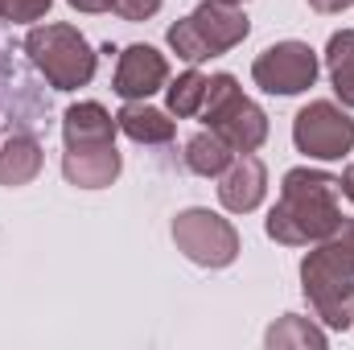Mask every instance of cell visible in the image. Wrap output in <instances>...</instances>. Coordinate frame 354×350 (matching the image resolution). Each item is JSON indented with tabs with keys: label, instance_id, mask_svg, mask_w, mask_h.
<instances>
[{
	"label": "cell",
	"instance_id": "obj_1",
	"mask_svg": "<svg viewBox=\"0 0 354 350\" xmlns=\"http://www.w3.org/2000/svg\"><path fill=\"white\" fill-rule=\"evenodd\" d=\"M338 177L322 169H288L280 181V202L268 214V235L284 248H309L326 243L342 231V210H338Z\"/></svg>",
	"mask_w": 354,
	"mask_h": 350
},
{
	"label": "cell",
	"instance_id": "obj_2",
	"mask_svg": "<svg viewBox=\"0 0 354 350\" xmlns=\"http://www.w3.org/2000/svg\"><path fill=\"white\" fill-rule=\"evenodd\" d=\"M301 288L313 305V313L330 330H346L354 322V260L342 239H326L317 252L301 264Z\"/></svg>",
	"mask_w": 354,
	"mask_h": 350
},
{
	"label": "cell",
	"instance_id": "obj_3",
	"mask_svg": "<svg viewBox=\"0 0 354 350\" xmlns=\"http://www.w3.org/2000/svg\"><path fill=\"white\" fill-rule=\"evenodd\" d=\"M252 33V21L243 17L239 4L227 0H202L185 21H177L169 29V46L181 62L198 66L206 58H218L227 50H235L243 37Z\"/></svg>",
	"mask_w": 354,
	"mask_h": 350
},
{
	"label": "cell",
	"instance_id": "obj_4",
	"mask_svg": "<svg viewBox=\"0 0 354 350\" xmlns=\"http://www.w3.org/2000/svg\"><path fill=\"white\" fill-rule=\"evenodd\" d=\"M206 128L231 145V153H256L268 140V116L239 91L235 75H214L206 79V99L202 111Z\"/></svg>",
	"mask_w": 354,
	"mask_h": 350
},
{
	"label": "cell",
	"instance_id": "obj_5",
	"mask_svg": "<svg viewBox=\"0 0 354 350\" xmlns=\"http://www.w3.org/2000/svg\"><path fill=\"white\" fill-rule=\"evenodd\" d=\"M25 50L37 62V71L50 79L54 91L87 87L95 79V50L87 46V37L75 25H62V21L37 25V29H29Z\"/></svg>",
	"mask_w": 354,
	"mask_h": 350
},
{
	"label": "cell",
	"instance_id": "obj_6",
	"mask_svg": "<svg viewBox=\"0 0 354 350\" xmlns=\"http://www.w3.org/2000/svg\"><path fill=\"white\" fill-rule=\"evenodd\" d=\"M174 243L202 268H227L239 256V231L223 214L202 206H189L174 219Z\"/></svg>",
	"mask_w": 354,
	"mask_h": 350
},
{
	"label": "cell",
	"instance_id": "obj_7",
	"mask_svg": "<svg viewBox=\"0 0 354 350\" xmlns=\"http://www.w3.org/2000/svg\"><path fill=\"white\" fill-rule=\"evenodd\" d=\"M292 140L313 161H338L354 153V120L330 99H313L292 120Z\"/></svg>",
	"mask_w": 354,
	"mask_h": 350
},
{
	"label": "cell",
	"instance_id": "obj_8",
	"mask_svg": "<svg viewBox=\"0 0 354 350\" xmlns=\"http://www.w3.org/2000/svg\"><path fill=\"white\" fill-rule=\"evenodd\" d=\"M317 54L305 42H276L252 62V79L268 95H301L317 83Z\"/></svg>",
	"mask_w": 354,
	"mask_h": 350
},
{
	"label": "cell",
	"instance_id": "obj_9",
	"mask_svg": "<svg viewBox=\"0 0 354 350\" xmlns=\"http://www.w3.org/2000/svg\"><path fill=\"white\" fill-rule=\"evenodd\" d=\"M169 83V62L165 54H157L153 46H128L120 54V66H115V83L111 91L120 99H149Z\"/></svg>",
	"mask_w": 354,
	"mask_h": 350
},
{
	"label": "cell",
	"instance_id": "obj_10",
	"mask_svg": "<svg viewBox=\"0 0 354 350\" xmlns=\"http://www.w3.org/2000/svg\"><path fill=\"white\" fill-rule=\"evenodd\" d=\"M268 194V169L260 157H252V153H239L231 165H227V174L218 181V202L231 210V214H248V210H256L260 202H264Z\"/></svg>",
	"mask_w": 354,
	"mask_h": 350
},
{
	"label": "cell",
	"instance_id": "obj_11",
	"mask_svg": "<svg viewBox=\"0 0 354 350\" xmlns=\"http://www.w3.org/2000/svg\"><path fill=\"white\" fill-rule=\"evenodd\" d=\"M120 153L115 145H87V149H66L62 157V177L79 190H103L120 177Z\"/></svg>",
	"mask_w": 354,
	"mask_h": 350
},
{
	"label": "cell",
	"instance_id": "obj_12",
	"mask_svg": "<svg viewBox=\"0 0 354 350\" xmlns=\"http://www.w3.org/2000/svg\"><path fill=\"white\" fill-rule=\"evenodd\" d=\"M115 116L99 103H75L62 116V140L66 149H87V145H115Z\"/></svg>",
	"mask_w": 354,
	"mask_h": 350
},
{
	"label": "cell",
	"instance_id": "obj_13",
	"mask_svg": "<svg viewBox=\"0 0 354 350\" xmlns=\"http://www.w3.org/2000/svg\"><path fill=\"white\" fill-rule=\"evenodd\" d=\"M115 124H120V132H124V136H132L136 145H169V140H174V132H177L174 120H169L165 111L149 107L145 99H128V103L120 107Z\"/></svg>",
	"mask_w": 354,
	"mask_h": 350
},
{
	"label": "cell",
	"instance_id": "obj_14",
	"mask_svg": "<svg viewBox=\"0 0 354 350\" xmlns=\"http://www.w3.org/2000/svg\"><path fill=\"white\" fill-rule=\"evenodd\" d=\"M41 145L33 140V136H12V140H4V149H0V185H29L33 177L41 174Z\"/></svg>",
	"mask_w": 354,
	"mask_h": 350
},
{
	"label": "cell",
	"instance_id": "obj_15",
	"mask_svg": "<svg viewBox=\"0 0 354 350\" xmlns=\"http://www.w3.org/2000/svg\"><path fill=\"white\" fill-rule=\"evenodd\" d=\"M326 66H330V79L338 99L354 107V29H338L326 46Z\"/></svg>",
	"mask_w": 354,
	"mask_h": 350
},
{
	"label": "cell",
	"instance_id": "obj_16",
	"mask_svg": "<svg viewBox=\"0 0 354 350\" xmlns=\"http://www.w3.org/2000/svg\"><path fill=\"white\" fill-rule=\"evenodd\" d=\"M231 161H235L231 145L218 140L214 132H198V136L185 145V165H189L198 177H223Z\"/></svg>",
	"mask_w": 354,
	"mask_h": 350
},
{
	"label": "cell",
	"instance_id": "obj_17",
	"mask_svg": "<svg viewBox=\"0 0 354 350\" xmlns=\"http://www.w3.org/2000/svg\"><path fill=\"white\" fill-rule=\"evenodd\" d=\"M264 342L272 350H284V347H313V350H322V347H326V330H322V326H313L309 317L288 313V317H280V322L268 330Z\"/></svg>",
	"mask_w": 354,
	"mask_h": 350
},
{
	"label": "cell",
	"instance_id": "obj_18",
	"mask_svg": "<svg viewBox=\"0 0 354 350\" xmlns=\"http://www.w3.org/2000/svg\"><path fill=\"white\" fill-rule=\"evenodd\" d=\"M202 99H206V75H198V71H185V75H177L174 83H169V111H174L177 120L198 116Z\"/></svg>",
	"mask_w": 354,
	"mask_h": 350
},
{
	"label": "cell",
	"instance_id": "obj_19",
	"mask_svg": "<svg viewBox=\"0 0 354 350\" xmlns=\"http://www.w3.org/2000/svg\"><path fill=\"white\" fill-rule=\"evenodd\" d=\"M54 0H4V17L8 21H41L50 12Z\"/></svg>",
	"mask_w": 354,
	"mask_h": 350
},
{
	"label": "cell",
	"instance_id": "obj_20",
	"mask_svg": "<svg viewBox=\"0 0 354 350\" xmlns=\"http://www.w3.org/2000/svg\"><path fill=\"white\" fill-rule=\"evenodd\" d=\"M157 8H161V0H111V12L124 21H149V17H157Z\"/></svg>",
	"mask_w": 354,
	"mask_h": 350
},
{
	"label": "cell",
	"instance_id": "obj_21",
	"mask_svg": "<svg viewBox=\"0 0 354 350\" xmlns=\"http://www.w3.org/2000/svg\"><path fill=\"white\" fill-rule=\"evenodd\" d=\"M309 4H313L317 12H346L354 0H309Z\"/></svg>",
	"mask_w": 354,
	"mask_h": 350
},
{
	"label": "cell",
	"instance_id": "obj_22",
	"mask_svg": "<svg viewBox=\"0 0 354 350\" xmlns=\"http://www.w3.org/2000/svg\"><path fill=\"white\" fill-rule=\"evenodd\" d=\"M79 12H107L111 8V0H71Z\"/></svg>",
	"mask_w": 354,
	"mask_h": 350
},
{
	"label": "cell",
	"instance_id": "obj_23",
	"mask_svg": "<svg viewBox=\"0 0 354 350\" xmlns=\"http://www.w3.org/2000/svg\"><path fill=\"white\" fill-rule=\"evenodd\" d=\"M342 248L351 252V260H354V219L351 223H342Z\"/></svg>",
	"mask_w": 354,
	"mask_h": 350
},
{
	"label": "cell",
	"instance_id": "obj_24",
	"mask_svg": "<svg viewBox=\"0 0 354 350\" xmlns=\"http://www.w3.org/2000/svg\"><path fill=\"white\" fill-rule=\"evenodd\" d=\"M338 185H342V194H346V198L354 202V165H351V169H346L342 177H338Z\"/></svg>",
	"mask_w": 354,
	"mask_h": 350
},
{
	"label": "cell",
	"instance_id": "obj_25",
	"mask_svg": "<svg viewBox=\"0 0 354 350\" xmlns=\"http://www.w3.org/2000/svg\"><path fill=\"white\" fill-rule=\"evenodd\" d=\"M227 4H243V0H227Z\"/></svg>",
	"mask_w": 354,
	"mask_h": 350
},
{
	"label": "cell",
	"instance_id": "obj_26",
	"mask_svg": "<svg viewBox=\"0 0 354 350\" xmlns=\"http://www.w3.org/2000/svg\"><path fill=\"white\" fill-rule=\"evenodd\" d=\"M0 17H4V0H0Z\"/></svg>",
	"mask_w": 354,
	"mask_h": 350
}]
</instances>
